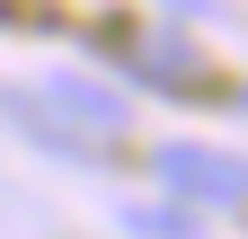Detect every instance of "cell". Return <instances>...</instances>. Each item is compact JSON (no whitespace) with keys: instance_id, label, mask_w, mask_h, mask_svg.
Wrapping results in <instances>:
<instances>
[{"instance_id":"obj_1","label":"cell","mask_w":248,"mask_h":239,"mask_svg":"<svg viewBox=\"0 0 248 239\" xmlns=\"http://www.w3.org/2000/svg\"><path fill=\"white\" fill-rule=\"evenodd\" d=\"M27 98H36L53 124L80 142V151H98V160L115 151L124 133H133V106H124V89L89 80V71H45V89H27Z\"/></svg>"},{"instance_id":"obj_2","label":"cell","mask_w":248,"mask_h":239,"mask_svg":"<svg viewBox=\"0 0 248 239\" xmlns=\"http://www.w3.org/2000/svg\"><path fill=\"white\" fill-rule=\"evenodd\" d=\"M98 45L115 62H133L142 89H169V98H204V53L169 36V27H98Z\"/></svg>"},{"instance_id":"obj_3","label":"cell","mask_w":248,"mask_h":239,"mask_svg":"<svg viewBox=\"0 0 248 239\" xmlns=\"http://www.w3.org/2000/svg\"><path fill=\"white\" fill-rule=\"evenodd\" d=\"M151 168H160V186H169L177 204H195V213L248 204V160H222V151H204V142H160Z\"/></svg>"},{"instance_id":"obj_4","label":"cell","mask_w":248,"mask_h":239,"mask_svg":"<svg viewBox=\"0 0 248 239\" xmlns=\"http://www.w3.org/2000/svg\"><path fill=\"white\" fill-rule=\"evenodd\" d=\"M115 222L133 239H204V213L177 195H133V204H115Z\"/></svg>"},{"instance_id":"obj_5","label":"cell","mask_w":248,"mask_h":239,"mask_svg":"<svg viewBox=\"0 0 248 239\" xmlns=\"http://www.w3.org/2000/svg\"><path fill=\"white\" fill-rule=\"evenodd\" d=\"M160 9H177V18H213L222 0H160Z\"/></svg>"},{"instance_id":"obj_6","label":"cell","mask_w":248,"mask_h":239,"mask_svg":"<svg viewBox=\"0 0 248 239\" xmlns=\"http://www.w3.org/2000/svg\"><path fill=\"white\" fill-rule=\"evenodd\" d=\"M239 106H248V89H239Z\"/></svg>"}]
</instances>
